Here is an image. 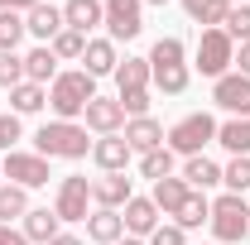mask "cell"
<instances>
[{
	"label": "cell",
	"mask_w": 250,
	"mask_h": 245,
	"mask_svg": "<svg viewBox=\"0 0 250 245\" xmlns=\"http://www.w3.org/2000/svg\"><path fill=\"white\" fill-rule=\"evenodd\" d=\"M149 82H154L164 96L188 92V62H183V39H159L149 48Z\"/></svg>",
	"instance_id": "6da1fadb"
},
{
	"label": "cell",
	"mask_w": 250,
	"mask_h": 245,
	"mask_svg": "<svg viewBox=\"0 0 250 245\" xmlns=\"http://www.w3.org/2000/svg\"><path fill=\"white\" fill-rule=\"evenodd\" d=\"M87 101H96V77H87L82 67L58 72V82L48 87V106H53L58 121H77V116L87 111Z\"/></svg>",
	"instance_id": "7a4b0ae2"
},
{
	"label": "cell",
	"mask_w": 250,
	"mask_h": 245,
	"mask_svg": "<svg viewBox=\"0 0 250 245\" xmlns=\"http://www.w3.org/2000/svg\"><path fill=\"white\" fill-rule=\"evenodd\" d=\"M34 144H39L43 159H87V149L96 140H87V125H77V121H48V125H39Z\"/></svg>",
	"instance_id": "3957f363"
},
{
	"label": "cell",
	"mask_w": 250,
	"mask_h": 245,
	"mask_svg": "<svg viewBox=\"0 0 250 245\" xmlns=\"http://www.w3.org/2000/svg\"><path fill=\"white\" fill-rule=\"evenodd\" d=\"M212 140H217V121H212L207 111H192V116H183V121L164 135V144H168L173 154H183V159H197V154L207 149Z\"/></svg>",
	"instance_id": "277c9868"
},
{
	"label": "cell",
	"mask_w": 250,
	"mask_h": 245,
	"mask_svg": "<svg viewBox=\"0 0 250 245\" xmlns=\"http://www.w3.org/2000/svg\"><path fill=\"white\" fill-rule=\"evenodd\" d=\"M212 236H217V245H236L250 236V207L246 197H236V192H226V197H217L212 202Z\"/></svg>",
	"instance_id": "5b68a950"
},
{
	"label": "cell",
	"mask_w": 250,
	"mask_h": 245,
	"mask_svg": "<svg viewBox=\"0 0 250 245\" xmlns=\"http://www.w3.org/2000/svg\"><path fill=\"white\" fill-rule=\"evenodd\" d=\"M236 62V43L226 39V29H202L197 39V72L202 77H226Z\"/></svg>",
	"instance_id": "8992f818"
},
{
	"label": "cell",
	"mask_w": 250,
	"mask_h": 245,
	"mask_svg": "<svg viewBox=\"0 0 250 245\" xmlns=\"http://www.w3.org/2000/svg\"><path fill=\"white\" fill-rule=\"evenodd\" d=\"M0 173H5L15 187H24V192H29V187H43V183H48V159H43V154H20V149H10V154H5V163H0Z\"/></svg>",
	"instance_id": "52a82bcc"
},
{
	"label": "cell",
	"mask_w": 250,
	"mask_h": 245,
	"mask_svg": "<svg viewBox=\"0 0 250 245\" xmlns=\"http://www.w3.org/2000/svg\"><path fill=\"white\" fill-rule=\"evenodd\" d=\"M106 5V29H111V43L116 39H135L145 29V0H101Z\"/></svg>",
	"instance_id": "ba28073f"
},
{
	"label": "cell",
	"mask_w": 250,
	"mask_h": 245,
	"mask_svg": "<svg viewBox=\"0 0 250 245\" xmlns=\"http://www.w3.org/2000/svg\"><path fill=\"white\" fill-rule=\"evenodd\" d=\"M87 207H92V183L87 178H62L58 183V202H53V212L58 221H87Z\"/></svg>",
	"instance_id": "9c48e42d"
},
{
	"label": "cell",
	"mask_w": 250,
	"mask_h": 245,
	"mask_svg": "<svg viewBox=\"0 0 250 245\" xmlns=\"http://www.w3.org/2000/svg\"><path fill=\"white\" fill-rule=\"evenodd\" d=\"M212 101H217L226 116H250V77H241V72H226V77H217Z\"/></svg>",
	"instance_id": "30bf717a"
},
{
	"label": "cell",
	"mask_w": 250,
	"mask_h": 245,
	"mask_svg": "<svg viewBox=\"0 0 250 245\" xmlns=\"http://www.w3.org/2000/svg\"><path fill=\"white\" fill-rule=\"evenodd\" d=\"M87 130H96V135H121L125 130V111L116 96H96V101H87Z\"/></svg>",
	"instance_id": "8fae6325"
},
{
	"label": "cell",
	"mask_w": 250,
	"mask_h": 245,
	"mask_svg": "<svg viewBox=\"0 0 250 245\" xmlns=\"http://www.w3.org/2000/svg\"><path fill=\"white\" fill-rule=\"evenodd\" d=\"M92 159H96L101 173H125L135 154H130V144H125V135H101V140L92 144Z\"/></svg>",
	"instance_id": "7c38bea8"
},
{
	"label": "cell",
	"mask_w": 250,
	"mask_h": 245,
	"mask_svg": "<svg viewBox=\"0 0 250 245\" xmlns=\"http://www.w3.org/2000/svg\"><path fill=\"white\" fill-rule=\"evenodd\" d=\"M130 197H135V183H130L125 173H101V178L92 183V202H96V207H111V212H121Z\"/></svg>",
	"instance_id": "4fadbf2b"
},
{
	"label": "cell",
	"mask_w": 250,
	"mask_h": 245,
	"mask_svg": "<svg viewBox=\"0 0 250 245\" xmlns=\"http://www.w3.org/2000/svg\"><path fill=\"white\" fill-rule=\"evenodd\" d=\"M125 144H130V154H149L164 144V125L154 121V116H135V121H125Z\"/></svg>",
	"instance_id": "5bb4252c"
},
{
	"label": "cell",
	"mask_w": 250,
	"mask_h": 245,
	"mask_svg": "<svg viewBox=\"0 0 250 245\" xmlns=\"http://www.w3.org/2000/svg\"><path fill=\"white\" fill-rule=\"evenodd\" d=\"M24 29H29L39 43H53L67 24H62V10H58V5H43V0H39L29 15H24Z\"/></svg>",
	"instance_id": "9a60e30c"
},
{
	"label": "cell",
	"mask_w": 250,
	"mask_h": 245,
	"mask_svg": "<svg viewBox=\"0 0 250 245\" xmlns=\"http://www.w3.org/2000/svg\"><path fill=\"white\" fill-rule=\"evenodd\" d=\"M116 67H121V58H116V43L111 39H87V53H82V72L87 77H116Z\"/></svg>",
	"instance_id": "2e32d148"
},
{
	"label": "cell",
	"mask_w": 250,
	"mask_h": 245,
	"mask_svg": "<svg viewBox=\"0 0 250 245\" xmlns=\"http://www.w3.org/2000/svg\"><path fill=\"white\" fill-rule=\"evenodd\" d=\"M62 24L77 29V34H87V29H96V24H106V5H101V0H67V5H62Z\"/></svg>",
	"instance_id": "e0dca14e"
},
{
	"label": "cell",
	"mask_w": 250,
	"mask_h": 245,
	"mask_svg": "<svg viewBox=\"0 0 250 245\" xmlns=\"http://www.w3.org/2000/svg\"><path fill=\"white\" fill-rule=\"evenodd\" d=\"M121 221H125V231H130L135 241H140V236H154V226H159V207L149 202V197H130Z\"/></svg>",
	"instance_id": "ac0fdd59"
},
{
	"label": "cell",
	"mask_w": 250,
	"mask_h": 245,
	"mask_svg": "<svg viewBox=\"0 0 250 245\" xmlns=\"http://www.w3.org/2000/svg\"><path fill=\"white\" fill-rule=\"evenodd\" d=\"M24 82H39V87H53L58 82V58H53L48 43H39V48L24 53Z\"/></svg>",
	"instance_id": "d6986e66"
},
{
	"label": "cell",
	"mask_w": 250,
	"mask_h": 245,
	"mask_svg": "<svg viewBox=\"0 0 250 245\" xmlns=\"http://www.w3.org/2000/svg\"><path fill=\"white\" fill-rule=\"evenodd\" d=\"M188 192H192V187H188L183 178H173V173H168V178H159V183H154L149 202L159 207V216H178V207L188 202Z\"/></svg>",
	"instance_id": "ffe728a7"
},
{
	"label": "cell",
	"mask_w": 250,
	"mask_h": 245,
	"mask_svg": "<svg viewBox=\"0 0 250 245\" xmlns=\"http://www.w3.org/2000/svg\"><path fill=\"white\" fill-rule=\"evenodd\" d=\"M87 236H92L96 245H116L125 236V221L121 212H111V207H96L92 216H87Z\"/></svg>",
	"instance_id": "44dd1931"
},
{
	"label": "cell",
	"mask_w": 250,
	"mask_h": 245,
	"mask_svg": "<svg viewBox=\"0 0 250 245\" xmlns=\"http://www.w3.org/2000/svg\"><path fill=\"white\" fill-rule=\"evenodd\" d=\"M20 231L29 236V245H48L53 236H58V212H48V207H29Z\"/></svg>",
	"instance_id": "7402d4cb"
},
{
	"label": "cell",
	"mask_w": 250,
	"mask_h": 245,
	"mask_svg": "<svg viewBox=\"0 0 250 245\" xmlns=\"http://www.w3.org/2000/svg\"><path fill=\"white\" fill-rule=\"evenodd\" d=\"M217 144H226L236 159H250V116H231L226 125H217Z\"/></svg>",
	"instance_id": "603a6c76"
},
{
	"label": "cell",
	"mask_w": 250,
	"mask_h": 245,
	"mask_svg": "<svg viewBox=\"0 0 250 245\" xmlns=\"http://www.w3.org/2000/svg\"><path fill=\"white\" fill-rule=\"evenodd\" d=\"M183 183L192 187V192H207V187L221 183V168L207 159V154H197V159H188V163H183Z\"/></svg>",
	"instance_id": "cb8c5ba5"
},
{
	"label": "cell",
	"mask_w": 250,
	"mask_h": 245,
	"mask_svg": "<svg viewBox=\"0 0 250 245\" xmlns=\"http://www.w3.org/2000/svg\"><path fill=\"white\" fill-rule=\"evenodd\" d=\"M183 10H188V20H197V24H207V29H221L231 0H183Z\"/></svg>",
	"instance_id": "d4e9b609"
},
{
	"label": "cell",
	"mask_w": 250,
	"mask_h": 245,
	"mask_svg": "<svg viewBox=\"0 0 250 245\" xmlns=\"http://www.w3.org/2000/svg\"><path fill=\"white\" fill-rule=\"evenodd\" d=\"M116 87L121 92H149V58H125L116 67Z\"/></svg>",
	"instance_id": "484cf974"
},
{
	"label": "cell",
	"mask_w": 250,
	"mask_h": 245,
	"mask_svg": "<svg viewBox=\"0 0 250 245\" xmlns=\"http://www.w3.org/2000/svg\"><path fill=\"white\" fill-rule=\"evenodd\" d=\"M43 101H48V87L20 82V87L10 92V111H15V116H34V111H43Z\"/></svg>",
	"instance_id": "4316f807"
},
{
	"label": "cell",
	"mask_w": 250,
	"mask_h": 245,
	"mask_svg": "<svg viewBox=\"0 0 250 245\" xmlns=\"http://www.w3.org/2000/svg\"><path fill=\"white\" fill-rule=\"evenodd\" d=\"M24 212H29V192L15 183H0V221L10 226V221H24Z\"/></svg>",
	"instance_id": "83f0119b"
},
{
	"label": "cell",
	"mask_w": 250,
	"mask_h": 245,
	"mask_svg": "<svg viewBox=\"0 0 250 245\" xmlns=\"http://www.w3.org/2000/svg\"><path fill=\"white\" fill-rule=\"evenodd\" d=\"M202 221H212V202H207V192H188V202L178 207V221H173V226L192 231V226H202Z\"/></svg>",
	"instance_id": "f1b7e54d"
},
{
	"label": "cell",
	"mask_w": 250,
	"mask_h": 245,
	"mask_svg": "<svg viewBox=\"0 0 250 245\" xmlns=\"http://www.w3.org/2000/svg\"><path fill=\"white\" fill-rule=\"evenodd\" d=\"M48 48H53V58H58V62H82V53H87V34H77V29H62L58 39L48 43Z\"/></svg>",
	"instance_id": "f546056e"
},
{
	"label": "cell",
	"mask_w": 250,
	"mask_h": 245,
	"mask_svg": "<svg viewBox=\"0 0 250 245\" xmlns=\"http://www.w3.org/2000/svg\"><path fill=\"white\" fill-rule=\"evenodd\" d=\"M24 15L15 10H0V53H20V39H24Z\"/></svg>",
	"instance_id": "4dcf8cb0"
},
{
	"label": "cell",
	"mask_w": 250,
	"mask_h": 245,
	"mask_svg": "<svg viewBox=\"0 0 250 245\" xmlns=\"http://www.w3.org/2000/svg\"><path fill=\"white\" fill-rule=\"evenodd\" d=\"M140 173H145V178H168V173H173V149H168V144H159V149H149V154H140Z\"/></svg>",
	"instance_id": "1f68e13d"
},
{
	"label": "cell",
	"mask_w": 250,
	"mask_h": 245,
	"mask_svg": "<svg viewBox=\"0 0 250 245\" xmlns=\"http://www.w3.org/2000/svg\"><path fill=\"white\" fill-rule=\"evenodd\" d=\"M221 183H226V192L246 197V187H250V159H231V163L221 168Z\"/></svg>",
	"instance_id": "d6a6232c"
},
{
	"label": "cell",
	"mask_w": 250,
	"mask_h": 245,
	"mask_svg": "<svg viewBox=\"0 0 250 245\" xmlns=\"http://www.w3.org/2000/svg\"><path fill=\"white\" fill-rule=\"evenodd\" d=\"M221 29H226V39H231V43H246V39H250V5H231Z\"/></svg>",
	"instance_id": "836d02e7"
},
{
	"label": "cell",
	"mask_w": 250,
	"mask_h": 245,
	"mask_svg": "<svg viewBox=\"0 0 250 245\" xmlns=\"http://www.w3.org/2000/svg\"><path fill=\"white\" fill-rule=\"evenodd\" d=\"M20 82H24V58L20 53H0V87L15 92Z\"/></svg>",
	"instance_id": "e575fe53"
},
{
	"label": "cell",
	"mask_w": 250,
	"mask_h": 245,
	"mask_svg": "<svg viewBox=\"0 0 250 245\" xmlns=\"http://www.w3.org/2000/svg\"><path fill=\"white\" fill-rule=\"evenodd\" d=\"M116 101H121L125 121H135V116H149V92H121Z\"/></svg>",
	"instance_id": "d590c367"
},
{
	"label": "cell",
	"mask_w": 250,
	"mask_h": 245,
	"mask_svg": "<svg viewBox=\"0 0 250 245\" xmlns=\"http://www.w3.org/2000/svg\"><path fill=\"white\" fill-rule=\"evenodd\" d=\"M149 245H188V236H183V226L164 221V226H154V236H149Z\"/></svg>",
	"instance_id": "8d00e7d4"
},
{
	"label": "cell",
	"mask_w": 250,
	"mask_h": 245,
	"mask_svg": "<svg viewBox=\"0 0 250 245\" xmlns=\"http://www.w3.org/2000/svg\"><path fill=\"white\" fill-rule=\"evenodd\" d=\"M15 140H20V116L10 111V116H0V149H15Z\"/></svg>",
	"instance_id": "74e56055"
},
{
	"label": "cell",
	"mask_w": 250,
	"mask_h": 245,
	"mask_svg": "<svg viewBox=\"0 0 250 245\" xmlns=\"http://www.w3.org/2000/svg\"><path fill=\"white\" fill-rule=\"evenodd\" d=\"M0 245H29V236H24V231H15V226H5V221H0Z\"/></svg>",
	"instance_id": "f35d334b"
},
{
	"label": "cell",
	"mask_w": 250,
	"mask_h": 245,
	"mask_svg": "<svg viewBox=\"0 0 250 245\" xmlns=\"http://www.w3.org/2000/svg\"><path fill=\"white\" fill-rule=\"evenodd\" d=\"M236 72H241V77H250V39L236 48Z\"/></svg>",
	"instance_id": "ab89813d"
},
{
	"label": "cell",
	"mask_w": 250,
	"mask_h": 245,
	"mask_svg": "<svg viewBox=\"0 0 250 245\" xmlns=\"http://www.w3.org/2000/svg\"><path fill=\"white\" fill-rule=\"evenodd\" d=\"M39 0H0V10H15V15H29Z\"/></svg>",
	"instance_id": "60d3db41"
},
{
	"label": "cell",
	"mask_w": 250,
	"mask_h": 245,
	"mask_svg": "<svg viewBox=\"0 0 250 245\" xmlns=\"http://www.w3.org/2000/svg\"><path fill=\"white\" fill-rule=\"evenodd\" d=\"M48 245H82V241H77V236H62V231H58V236H53Z\"/></svg>",
	"instance_id": "b9f144b4"
},
{
	"label": "cell",
	"mask_w": 250,
	"mask_h": 245,
	"mask_svg": "<svg viewBox=\"0 0 250 245\" xmlns=\"http://www.w3.org/2000/svg\"><path fill=\"white\" fill-rule=\"evenodd\" d=\"M125 245H149V241H135V236H130V241H125Z\"/></svg>",
	"instance_id": "7bdbcfd3"
},
{
	"label": "cell",
	"mask_w": 250,
	"mask_h": 245,
	"mask_svg": "<svg viewBox=\"0 0 250 245\" xmlns=\"http://www.w3.org/2000/svg\"><path fill=\"white\" fill-rule=\"evenodd\" d=\"M145 5H168V0H145Z\"/></svg>",
	"instance_id": "ee69618b"
},
{
	"label": "cell",
	"mask_w": 250,
	"mask_h": 245,
	"mask_svg": "<svg viewBox=\"0 0 250 245\" xmlns=\"http://www.w3.org/2000/svg\"><path fill=\"white\" fill-rule=\"evenodd\" d=\"M231 5H250V0H231Z\"/></svg>",
	"instance_id": "f6af8a7d"
},
{
	"label": "cell",
	"mask_w": 250,
	"mask_h": 245,
	"mask_svg": "<svg viewBox=\"0 0 250 245\" xmlns=\"http://www.w3.org/2000/svg\"><path fill=\"white\" fill-rule=\"evenodd\" d=\"M0 178H5V173H0Z\"/></svg>",
	"instance_id": "bcb514c9"
}]
</instances>
